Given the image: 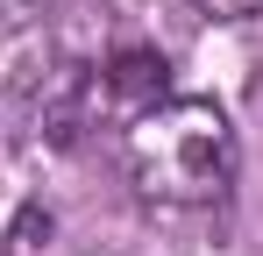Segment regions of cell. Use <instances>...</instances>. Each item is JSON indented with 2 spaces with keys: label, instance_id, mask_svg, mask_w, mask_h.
<instances>
[{
  "label": "cell",
  "instance_id": "obj_3",
  "mask_svg": "<svg viewBox=\"0 0 263 256\" xmlns=\"http://www.w3.org/2000/svg\"><path fill=\"white\" fill-rule=\"evenodd\" d=\"M199 14H214V22H256L263 14V0H192Z\"/></svg>",
  "mask_w": 263,
  "mask_h": 256
},
{
  "label": "cell",
  "instance_id": "obj_5",
  "mask_svg": "<svg viewBox=\"0 0 263 256\" xmlns=\"http://www.w3.org/2000/svg\"><path fill=\"white\" fill-rule=\"evenodd\" d=\"M249 107H256V121H263V64H256V79H249Z\"/></svg>",
  "mask_w": 263,
  "mask_h": 256
},
{
  "label": "cell",
  "instance_id": "obj_2",
  "mask_svg": "<svg viewBox=\"0 0 263 256\" xmlns=\"http://www.w3.org/2000/svg\"><path fill=\"white\" fill-rule=\"evenodd\" d=\"M157 100H171V64H164V50H149V43H121V50H107L100 64H79V114L86 128H128L142 121Z\"/></svg>",
  "mask_w": 263,
  "mask_h": 256
},
{
  "label": "cell",
  "instance_id": "obj_4",
  "mask_svg": "<svg viewBox=\"0 0 263 256\" xmlns=\"http://www.w3.org/2000/svg\"><path fill=\"white\" fill-rule=\"evenodd\" d=\"M50 0H0V29H14V22H29V14H43Z\"/></svg>",
  "mask_w": 263,
  "mask_h": 256
},
{
  "label": "cell",
  "instance_id": "obj_1",
  "mask_svg": "<svg viewBox=\"0 0 263 256\" xmlns=\"http://www.w3.org/2000/svg\"><path fill=\"white\" fill-rule=\"evenodd\" d=\"M121 164L128 185L149 207L171 213H206L235 192V171H242V142L214 100L199 93H171L157 100L142 121L121 128Z\"/></svg>",
  "mask_w": 263,
  "mask_h": 256
}]
</instances>
